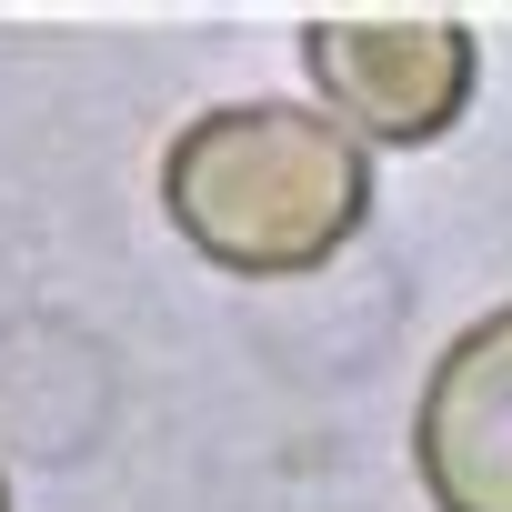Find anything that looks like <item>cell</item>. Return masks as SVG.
I'll return each instance as SVG.
<instances>
[{
	"mask_svg": "<svg viewBox=\"0 0 512 512\" xmlns=\"http://www.w3.org/2000/svg\"><path fill=\"white\" fill-rule=\"evenodd\" d=\"M0 512H11V482H0Z\"/></svg>",
	"mask_w": 512,
	"mask_h": 512,
	"instance_id": "cell-4",
	"label": "cell"
},
{
	"mask_svg": "<svg viewBox=\"0 0 512 512\" xmlns=\"http://www.w3.org/2000/svg\"><path fill=\"white\" fill-rule=\"evenodd\" d=\"M161 211L241 282L322 272L372 211V151L322 101H221L161 151Z\"/></svg>",
	"mask_w": 512,
	"mask_h": 512,
	"instance_id": "cell-1",
	"label": "cell"
},
{
	"mask_svg": "<svg viewBox=\"0 0 512 512\" xmlns=\"http://www.w3.org/2000/svg\"><path fill=\"white\" fill-rule=\"evenodd\" d=\"M302 71L362 151L372 141L422 151L462 121L482 41L472 21H442V11H332V21H302Z\"/></svg>",
	"mask_w": 512,
	"mask_h": 512,
	"instance_id": "cell-2",
	"label": "cell"
},
{
	"mask_svg": "<svg viewBox=\"0 0 512 512\" xmlns=\"http://www.w3.org/2000/svg\"><path fill=\"white\" fill-rule=\"evenodd\" d=\"M412 472L432 512H512V302L442 342L412 402Z\"/></svg>",
	"mask_w": 512,
	"mask_h": 512,
	"instance_id": "cell-3",
	"label": "cell"
}]
</instances>
